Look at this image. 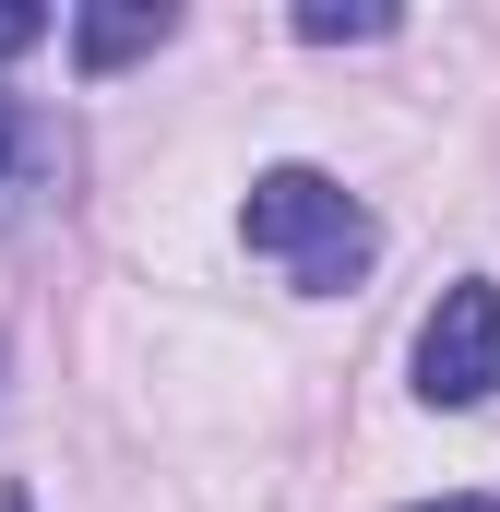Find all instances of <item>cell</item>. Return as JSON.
<instances>
[{"mask_svg": "<svg viewBox=\"0 0 500 512\" xmlns=\"http://www.w3.org/2000/svg\"><path fill=\"white\" fill-rule=\"evenodd\" d=\"M239 239H250V262H274L298 298H346L381 262V215L334 179V167H262L250 203H239Z\"/></svg>", "mask_w": 500, "mask_h": 512, "instance_id": "1", "label": "cell"}, {"mask_svg": "<svg viewBox=\"0 0 500 512\" xmlns=\"http://www.w3.org/2000/svg\"><path fill=\"white\" fill-rule=\"evenodd\" d=\"M489 393H500V286L465 274L417 322V405H489Z\"/></svg>", "mask_w": 500, "mask_h": 512, "instance_id": "2", "label": "cell"}, {"mask_svg": "<svg viewBox=\"0 0 500 512\" xmlns=\"http://www.w3.org/2000/svg\"><path fill=\"white\" fill-rule=\"evenodd\" d=\"M167 36H179L167 0H96V12H72V72L108 84V72H131V60H155Z\"/></svg>", "mask_w": 500, "mask_h": 512, "instance_id": "3", "label": "cell"}, {"mask_svg": "<svg viewBox=\"0 0 500 512\" xmlns=\"http://www.w3.org/2000/svg\"><path fill=\"white\" fill-rule=\"evenodd\" d=\"M393 24H405L393 0H298V36H310V48H370Z\"/></svg>", "mask_w": 500, "mask_h": 512, "instance_id": "4", "label": "cell"}, {"mask_svg": "<svg viewBox=\"0 0 500 512\" xmlns=\"http://www.w3.org/2000/svg\"><path fill=\"white\" fill-rule=\"evenodd\" d=\"M48 155H60V143H48V120H36L24 96H0V179H36Z\"/></svg>", "mask_w": 500, "mask_h": 512, "instance_id": "5", "label": "cell"}, {"mask_svg": "<svg viewBox=\"0 0 500 512\" xmlns=\"http://www.w3.org/2000/svg\"><path fill=\"white\" fill-rule=\"evenodd\" d=\"M36 36H48V12H36V0H0V60H24Z\"/></svg>", "mask_w": 500, "mask_h": 512, "instance_id": "6", "label": "cell"}, {"mask_svg": "<svg viewBox=\"0 0 500 512\" xmlns=\"http://www.w3.org/2000/svg\"><path fill=\"white\" fill-rule=\"evenodd\" d=\"M405 512H500L489 489H453V501H405Z\"/></svg>", "mask_w": 500, "mask_h": 512, "instance_id": "7", "label": "cell"}, {"mask_svg": "<svg viewBox=\"0 0 500 512\" xmlns=\"http://www.w3.org/2000/svg\"><path fill=\"white\" fill-rule=\"evenodd\" d=\"M0 512H36V501H24V489H0Z\"/></svg>", "mask_w": 500, "mask_h": 512, "instance_id": "8", "label": "cell"}]
</instances>
